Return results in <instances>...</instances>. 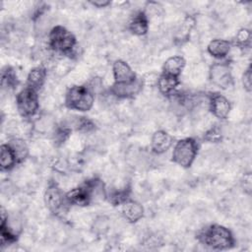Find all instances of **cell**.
I'll use <instances>...</instances> for the list:
<instances>
[{
	"label": "cell",
	"mask_w": 252,
	"mask_h": 252,
	"mask_svg": "<svg viewBox=\"0 0 252 252\" xmlns=\"http://www.w3.org/2000/svg\"><path fill=\"white\" fill-rule=\"evenodd\" d=\"M106 190L103 182L96 177L86 180L78 187L71 189L65 194L67 205L85 207L91 205L98 198H105Z\"/></svg>",
	"instance_id": "1"
},
{
	"label": "cell",
	"mask_w": 252,
	"mask_h": 252,
	"mask_svg": "<svg viewBox=\"0 0 252 252\" xmlns=\"http://www.w3.org/2000/svg\"><path fill=\"white\" fill-rule=\"evenodd\" d=\"M198 241L214 250H227L235 246L232 232L223 225L210 224L197 233Z\"/></svg>",
	"instance_id": "2"
},
{
	"label": "cell",
	"mask_w": 252,
	"mask_h": 252,
	"mask_svg": "<svg viewBox=\"0 0 252 252\" xmlns=\"http://www.w3.org/2000/svg\"><path fill=\"white\" fill-rule=\"evenodd\" d=\"M94 102V94L87 86H73L65 94V105L72 110L89 111Z\"/></svg>",
	"instance_id": "3"
},
{
	"label": "cell",
	"mask_w": 252,
	"mask_h": 252,
	"mask_svg": "<svg viewBox=\"0 0 252 252\" xmlns=\"http://www.w3.org/2000/svg\"><path fill=\"white\" fill-rule=\"evenodd\" d=\"M77 40L75 35L63 26H55L48 34V45L56 53L71 55Z\"/></svg>",
	"instance_id": "4"
},
{
	"label": "cell",
	"mask_w": 252,
	"mask_h": 252,
	"mask_svg": "<svg viewBox=\"0 0 252 252\" xmlns=\"http://www.w3.org/2000/svg\"><path fill=\"white\" fill-rule=\"evenodd\" d=\"M199 151V145L194 138H184L174 145L171 160L184 168H189L194 162Z\"/></svg>",
	"instance_id": "5"
},
{
	"label": "cell",
	"mask_w": 252,
	"mask_h": 252,
	"mask_svg": "<svg viewBox=\"0 0 252 252\" xmlns=\"http://www.w3.org/2000/svg\"><path fill=\"white\" fill-rule=\"evenodd\" d=\"M16 104L21 116L24 118H32L37 113L39 108L37 92L26 87L17 94Z\"/></svg>",
	"instance_id": "6"
},
{
	"label": "cell",
	"mask_w": 252,
	"mask_h": 252,
	"mask_svg": "<svg viewBox=\"0 0 252 252\" xmlns=\"http://www.w3.org/2000/svg\"><path fill=\"white\" fill-rule=\"evenodd\" d=\"M209 78L213 85L221 90H227L233 86L231 68L226 62L213 64L210 67Z\"/></svg>",
	"instance_id": "7"
},
{
	"label": "cell",
	"mask_w": 252,
	"mask_h": 252,
	"mask_svg": "<svg viewBox=\"0 0 252 252\" xmlns=\"http://www.w3.org/2000/svg\"><path fill=\"white\" fill-rule=\"evenodd\" d=\"M44 204L46 208L52 213L53 215H58L63 210L66 204L65 194H63L60 187L57 183L51 181L46 187L44 192Z\"/></svg>",
	"instance_id": "8"
},
{
	"label": "cell",
	"mask_w": 252,
	"mask_h": 252,
	"mask_svg": "<svg viewBox=\"0 0 252 252\" xmlns=\"http://www.w3.org/2000/svg\"><path fill=\"white\" fill-rule=\"evenodd\" d=\"M112 74L114 78L113 84H130L138 79L129 64L121 59H118L113 63Z\"/></svg>",
	"instance_id": "9"
},
{
	"label": "cell",
	"mask_w": 252,
	"mask_h": 252,
	"mask_svg": "<svg viewBox=\"0 0 252 252\" xmlns=\"http://www.w3.org/2000/svg\"><path fill=\"white\" fill-rule=\"evenodd\" d=\"M209 107L214 116L225 119L231 109L230 101L220 94H212L209 97Z\"/></svg>",
	"instance_id": "10"
},
{
	"label": "cell",
	"mask_w": 252,
	"mask_h": 252,
	"mask_svg": "<svg viewBox=\"0 0 252 252\" xmlns=\"http://www.w3.org/2000/svg\"><path fill=\"white\" fill-rule=\"evenodd\" d=\"M143 87V81L137 79L130 84H113L110 88V93L118 98H132L140 93Z\"/></svg>",
	"instance_id": "11"
},
{
	"label": "cell",
	"mask_w": 252,
	"mask_h": 252,
	"mask_svg": "<svg viewBox=\"0 0 252 252\" xmlns=\"http://www.w3.org/2000/svg\"><path fill=\"white\" fill-rule=\"evenodd\" d=\"M173 144V137L163 130L156 131L151 140V149L153 153L161 155L165 153Z\"/></svg>",
	"instance_id": "12"
},
{
	"label": "cell",
	"mask_w": 252,
	"mask_h": 252,
	"mask_svg": "<svg viewBox=\"0 0 252 252\" xmlns=\"http://www.w3.org/2000/svg\"><path fill=\"white\" fill-rule=\"evenodd\" d=\"M129 31L138 36L145 35L149 31V18L146 12L137 11L130 18L128 24Z\"/></svg>",
	"instance_id": "13"
},
{
	"label": "cell",
	"mask_w": 252,
	"mask_h": 252,
	"mask_svg": "<svg viewBox=\"0 0 252 252\" xmlns=\"http://www.w3.org/2000/svg\"><path fill=\"white\" fill-rule=\"evenodd\" d=\"M122 215L126 220L131 223H135L139 221L144 216V208L143 206L133 200H128L124 204H122Z\"/></svg>",
	"instance_id": "14"
},
{
	"label": "cell",
	"mask_w": 252,
	"mask_h": 252,
	"mask_svg": "<svg viewBox=\"0 0 252 252\" xmlns=\"http://www.w3.org/2000/svg\"><path fill=\"white\" fill-rule=\"evenodd\" d=\"M179 84H180L179 77H174L164 73H161L158 77V81H157V85L160 94L167 96L172 95L174 94Z\"/></svg>",
	"instance_id": "15"
},
{
	"label": "cell",
	"mask_w": 252,
	"mask_h": 252,
	"mask_svg": "<svg viewBox=\"0 0 252 252\" xmlns=\"http://www.w3.org/2000/svg\"><path fill=\"white\" fill-rule=\"evenodd\" d=\"M195 24H196V21L192 16L188 15L185 17L181 26L178 28L175 33V36H174L175 44L182 45L190 39V34L193 28L195 27Z\"/></svg>",
	"instance_id": "16"
},
{
	"label": "cell",
	"mask_w": 252,
	"mask_h": 252,
	"mask_svg": "<svg viewBox=\"0 0 252 252\" xmlns=\"http://www.w3.org/2000/svg\"><path fill=\"white\" fill-rule=\"evenodd\" d=\"M47 76L46 69L43 66H37L32 68L27 77V87L38 92L44 85Z\"/></svg>",
	"instance_id": "17"
},
{
	"label": "cell",
	"mask_w": 252,
	"mask_h": 252,
	"mask_svg": "<svg viewBox=\"0 0 252 252\" xmlns=\"http://www.w3.org/2000/svg\"><path fill=\"white\" fill-rule=\"evenodd\" d=\"M231 48V42L226 39H213L208 44L207 50L210 55L217 59H222L224 58L230 51Z\"/></svg>",
	"instance_id": "18"
},
{
	"label": "cell",
	"mask_w": 252,
	"mask_h": 252,
	"mask_svg": "<svg viewBox=\"0 0 252 252\" xmlns=\"http://www.w3.org/2000/svg\"><path fill=\"white\" fill-rule=\"evenodd\" d=\"M186 65V61L182 56L175 55L167 58L162 66V73L179 77Z\"/></svg>",
	"instance_id": "19"
},
{
	"label": "cell",
	"mask_w": 252,
	"mask_h": 252,
	"mask_svg": "<svg viewBox=\"0 0 252 252\" xmlns=\"http://www.w3.org/2000/svg\"><path fill=\"white\" fill-rule=\"evenodd\" d=\"M18 164L16 155L9 144L1 145L0 150V166L2 171H8Z\"/></svg>",
	"instance_id": "20"
},
{
	"label": "cell",
	"mask_w": 252,
	"mask_h": 252,
	"mask_svg": "<svg viewBox=\"0 0 252 252\" xmlns=\"http://www.w3.org/2000/svg\"><path fill=\"white\" fill-rule=\"evenodd\" d=\"M0 237H1V246L9 245L17 241L18 234L14 233L12 229L8 226V217L5 216L4 209L1 213V226H0Z\"/></svg>",
	"instance_id": "21"
},
{
	"label": "cell",
	"mask_w": 252,
	"mask_h": 252,
	"mask_svg": "<svg viewBox=\"0 0 252 252\" xmlns=\"http://www.w3.org/2000/svg\"><path fill=\"white\" fill-rule=\"evenodd\" d=\"M20 81L15 70L10 67L6 66L1 71V87L5 90H13L17 88Z\"/></svg>",
	"instance_id": "22"
},
{
	"label": "cell",
	"mask_w": 252,
	"mask_h": 252,
	"mask_svg": "<svg viewBox=\"0 0 252 252\" xmlns=\"http://www.w3.org/2000/svg\"><path fill=\"white\" fill-rule=\"evenodd\" d=\"M130 192H131L130 187H124L122 189H114V190H111L110 192H106L105 199H107V201L113 206L122 205L130 199Z\"/></svg>",
	"instance_id": "23"
},
{
	"label": "cell",
	"mask_w": 252,
	"mask_h": 252,
	"mask_svg": "<svg viewBox=\"0 0 252 252\" xmlns=\"http://www.w3.org/2000/svg\"><path fill=\"white\" fill-rule=\"evenodd\" d=\"M8 144L13 149V151L16 155L18 163L24 161L29 154V149H28V146L26 145V143L23 140L16 138V139H12L10 142H8Z\"/></svg>",
	"instance_id": "24"
},
{
	"label": "cell",
	"mask_w": 252,
	"mask_h": 252,
	"mask_svg": "<svg viewBox=\"0 0 252 252\" xmlns=\"http://www.w3.org/2000/svg\"><path fill=\"white\" fill-rule=\"evenodd\" d=\"M251 32L248 29H240L235 35V45L239 48H249L251 45Z\"/></svg>",
	"instance_id": "25"
},
{
	"label": "cell",
	"mask_w": 252,
	"mask_h": 252,
	"mask_svg": "<svg viewBox=\"0 0 252 252\" xmlns=\"http://www.w3.org/2000/svg\"><path fill=\"white\" fill-rule=\"evenodd\" d=\"M75 128L79 132L88 133L95 129V123L88 117H78L75 122Z\"/></svg>",
	"instance_id": "26"
},
{
	"label": "cell",
	"mask_w": 252,
	"mask_h": 252,
	"mask_svg": "<svg viewBox=\"0 0 252 252\" xmlns=\"http://www.w3.org/2000/svg\"><path fill=\"white\" fill-rule=\"evenodd\" d=\"M71 128L69 127H58L55 132H54V135H53V141L55 143V145L57 146H60L62 144L65 143V141L70 137L71 135Z\"/></svg>",
	"instance_id": "27"
},
{
	"label": "cell",
	"mask_w": 252,
	"mask_h": 252,
	"mask_svg": "<svg viewBox=\"0 0 252 252\" xmlns=\"http://www.w3.org/2000/svg\"><path fill=\"white\" fill-rule=\"evenodd\" d=\"M204 139L209 143H220L222 140V133L220 128L217 125L213 126L205 133Z\"/></svg>",
	"instance_id": "28"
},
{
	"label": "cell",
	"mask_w": 252,
	"mask_h": 252,
	"mask_svg": "<svg viewBox=\"0 0 252 252\" xmlns=\"http://www.w3.org/2000/svg\"><path fill=\"white\" fill-rule=\"evenodd\" d=\"M242 86L246 92L248 93L251 92L252 84H251V66L250 65L247 67V69L244 71L242 75Z\"/></svg>",
	"instance_id": "29"
},
{
	"label": "cell",
	"mask_w": 252,
	"mask_h": 252,
	"mask_svg": "<svg viewBox=\"0 0 252 252\" xmlns=\"http://www.w3.org/2000/svg\"><path fill=\"white\" fill-rule=\"evenodd\" d=\"M251 174L250 172H247L244 174V182H243V188H244V191L247 192L248 194H250L251 192V186H252V183H251Z\"/></svg>",
	"instance_id": "30"
},
{
	"label": "cell",
	"mask_w": 252,
	"mask_h": 252,
	"mask_svg": "<svg viewBox=\"0 0 252 252\" xmlns=\"http://www.w3.org/2000/svg\"><path fill=\"white\" fill-rule=\"evenodd\" d=\"M90 3L96 8H104L110 4L109 1H91Z\"/></svg>",
	"instance_id": "31"
}]
</instances>
